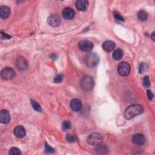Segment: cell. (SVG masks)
Here are the masks:
<instances>
[{
  "instance_id": "cell-9",
  "label": "cell",
  "mask_w": 155,
  "mask_h": 155,
  "mask_svg": "<svg viewBox=\"0 0 155 155\" xmlns=\"http://www.w3.org/2000/svg\"><path fill=\"white\" fill-rule=\"evenodd\" d=\"M15 65L19 70H25L28 68V66L27 61L22 57H19L16 59Z\"/></svg>"
},
{
  "instance_id": "cell-13",
  "label": "cell",
  "mask_w": 155,
  "mask_h": 155,
  "mask_svg": "<svg viewBox=\"0 0 155 155\" xmlns=\"http://www.w3.org/2000/svg\"><path fill=\"white\" fill-rule=\"evenodd\" d=\"M145 137L142 134H139V133L136 134L132 137V142L133 143L136 145H143L145 143Z\"/></svg>"
},
{
  "instance_id": "cell-17",
  "label": "cell",
  "mask_w": 155,
  "mask_h": 155,
  "mask_svg": "<svg viewBox=\"0 0 155 155\" xmlns=\"http://www.w3.org/2000/svg\"><path fill=\"white\" fill-rule=\"evenodd\" d=\"M102 47L104 51L107 52H110L114 48L115 44L114 42L111 41H106L102 44Z\"/></svg>"
},
{
  "instance_id": "cell-21",
  "label": "cell",
  "mask_w": 155,
  "mask_h": 155,
  "mask_svg": "<svg viewBox=\"0 0 155 155\" xmlns=\"http://www.w3.org/2000/svg\"><path fill=\"white\" fill-rule=\"evenodd\" d=\"M137 18L140 21H145L147 19V14L145 11L141 10L138 13Z\"/></svg>"
},
{
  "instance_id": "cell-8",
  "label": "cell",
  "mask_w": 155,
  "mask_h": 155,
  "mask_svg": "<svg viewBox=\"0 0 155 155\" xmlns=\"http://www.w3.org/2000/svg\"><path fill=\"white\" fill-rule=\"evenodd\" d=\"M47 22L51 27H58L61 23V18L58 15L53 14L48 17Z\"/></svg>"
},
{
  "instance_id": "cell-5",
  "label": "cell",
  "mask_w": 155,
  "mask_h": 155,
  "mask_svg": "<svg viewBox=\"0 0 155 155\" xmlns=\"http://www.w3.org/2000/svg\"><path fill=\"white\" fill-rule=\"evenodd\" d=\"M131 70V66L127 62H121L117 67V71L122 76H127Z\"/></svg>"
},
{
  "instance_id": "cell-31",
  "label": "cell",
  "mask_w": 155,
  "mask_h": 155,
  "mask_svg": "<svg viewBox=\"0 0 155 155\" xmlns=\"http://www.w3.org/2000/svg\"><path fill=\"white\" fill-rule=\"evenodd\" d=\"M147 96H148V97L149 100H152V99L153 98L154 94H153V92L151 90H147Z\"/></svg>"
},
{
  "instance_id": "cell-15",
  "label": "cell",
  "mask_w": 155,
  "mask_h": 155,
  "mask_svg": "<svg viewBox=\"0 0 155 155\" xmlns=\"http://www.w3.org/2000/svg\"><path fill=\"white\" fill-rule=\"evenodd\" d=\"M70 107L74 111H79L82 108L81 101L78 99H73L70 102Z\"/></svg>"
},
{
  "instance_id": "cell-25",
  "label": "cell",
  "mask_w": 155,
  "mask_h": 155,
  "mask_svg": "<svg viewBox=\"0 0 155 155\" xmlns=\"http://www.w3.org/2000/svg\"><path fill=\"white\" fill-rule=\"evenodd\" d=\"M63 80V75L62 74H57L56 76H54V82L55 83H60Z\"/></svg>"
},
{
  "instance_id": "cell-23",
  "label": "cell",
  "mask_w": 155,
  "mask_h": 155,
  "mask_svg": "<svg viewBox=\"0 0 155 155\" xmlns=\"http://www.w3.org/2000/svg\"><path fill=\"white\" fill-rule=\"evenodd\" d=\"M142 83H143V85L145 87H149L150 86V79H149V78L148 76H146L143 78V81H142Z\"/></svg>"
},
{
  "instance_id": "cell-32",
  "label": "cell",
  "mask_w": 155,
  "mask_h": 155,
  "mask_svg": "<svg viewBox=\"0 0 155 155\" xmlns=\"http://www.w3.org/2000/svg\"><path fill=\"white\" fill-rule=\"evenodd\" d=\"M151 38H152V39L153 40V41H154V32L153 31L152 33H151Z\"/></svg>"
},
{
  "instance_id": "cell-2",
  "label": "cell",
  "mask_w": 155,
  "mask_h": 155,
  "mask_svg": "<svg viewBox=\"0 0 155 155\" xmlns=\"http://www.w3.org/2000/svg\"><path fill=\"white\" fill-rule=\"evenodd\" d=\"M99 61V56L95 53H90L85 57V63L89 67H94Z\"/></svg>"
},
{
  "instance_id": "cell-11",
  "label": "cell",
  "mask_w": 155,
  "mask_h": 155,
  "mask_svg": "<svg viewBox=\"0 0 155 155\" xmlns=\"http://www.w3.org/2000/svg\"><path fill=\"white\" fill-rule=\"evenodd\" d=\"M11 119L9 112L6 110H2L0 112V122L2 124H7L10 122Z\"/></svg>"
},
{
  "instance_id": "cell-28",
  "label": "cell",
  "mask_w": 155,
  "mask_h": 155,
  "mask_svg": "<svg viewBox=\"0 0 155 155\" xmlns=\"http://www.w3.org/2000/svg\"><path fill=\"white\" fill-rule=\"evenodd\" d=\"M45 151L48 153H52L54 151V150L53 148H51L49 145H48L46 142H45Z\"/></svg>"
},
{
  "instance_id": "cell-20",
  "label": "cell",
  "mask_w": 155,
  "mask_h": 155,
  "mask_svg": "<svg viewBox=\"0 0 155 155\" xmlns=\"http://www.w3.org/2000/svg\"><path fill=\"white\" fill-rule=\"evenodd\" d=\"M31 105L33 108V109L35 110H36V111H38V112H41L42 111V108L40 106V105L35 100H31Z\"/></svg>"
},
{
  "instance_id": "cell-19",
  "label": "cell",
  "mask_w": 155,
  "mask_h": 155,
  "mask_svg": "<svg viewBox=\"0 0 155 155\" xmlns=\"http://www.w3.org/2000/svg\"><path fill=\"white\" fill-rule=\"evenodd\" d=\"M107 148L104 145H102L101 143V144H99V145H96V151L97 152H98L99 153L103 154V153H105V152L107 153Z\"/></svg>"
},
{
  "instance_id": "cell-29",
  "label": "cell",
  "mask_w": 155,
  "mask_h": 155,
  "mask_svg": "<svg viewBox=\"0 0 155 155\" xmlns=\"http://www.w3.org/2000/svg\"><path fill=\"white\" fill-rule=\"evenodd\" d=\"M1 38L2 39H8L11 38L12 36L3 31H1Z\"/></svg>"
},
{
  "instance_id": "cell-26",
  "label": "cell",
  "mask_w": 155,
  "mask_h": 155,
  "mask_svg": "<svg viewBox=\"0 0 155 155\" xmlns=\"http://www.w3.org/2000/svg\"><path fill=\"white\" fill-rule=\"evenodd\" d=\"M71 127V123L70 121L68 120H65L62 123V128L63 130H68L69 128H70Z\"/></svg>"
},
{
  "instance_id": "cell-22",
  "label": "cell",
  "mask_w": 155,
  "mask_h": 155,
  "mask_svg": "<svg viewBox=\"0 0 155 155\" xmlns=\"http://www.w3.org/2000/svg\"><path fill=\"white\" fill-rule=\"evenodd\" d=\"M9 154L11 155H19L21 154L20 150L16 147H12L9 150Z\"/></svg>"
},
{
  "instance_id": "cell-16",
  "label": "cell",
  "mask_w": 155,
  "mask_h": 155,
  "mask_svg": "<svg viewBox=\"0 0 155 155\" xmlns=\"http://www.w3.org/2000/svg\"><path fill=\"white\" fill-rule=\"evenodd\" d=\"M10 15V9L8 7L3 5L0 7V16L1 18L3 19H5Z\"/></svg>"
},
{
  "instance_id": "cell-10",
  "label": "cell",
  "mask_w": 155,
  "mask_h": 155,
  "mask_svg": "<svg viewBox=\"0 0 155 155\" xmlns=\"http://www.w3.org/2000/svg\"><path fill=\"white\" fill-rule=\"evenodd\" d=\"M62 15L64 19L67 20H70L74 17L75 12L73 8L70 7H66L63 10Z\"/></svg>"
},
{
  "instance_id": "cell-27",
  "label": "cell",
  "mask_w": 155,
  "mask_h": 155,
  "mask_svg": "<svg viewBox=\"0 0 155 155\" xmlns=\"http://www.w3.org/2000/svg\"><path fill=\"white\" fill-rule=\"evenodd\" d=\"M114 18L119 21H124V18L117 12H114Z\"/></svg>"
},
{
  "instance_id": "cell-18",
  "label": "cell",
  "mask_w": 155,
  "mask_h": 155,
  "mask_svg": "<svg viewBox=\"0 0 155 155\" xmlns=\"http://www.w3.org/2000/svg\"><path fill=\"white\" fill-rule=\"evenodd\" d=\"M123 56V51L120 49H116L113 53V58L115 60H120Z\"/></svg>"
},
{
  "instance_id": "cell-3",
  "label": "cell",
  "mask_w": 155,
  "mask_h": 155,
  "mask_svg": "<svg viewBox=\"0 0 155 155\" xmlns=\"http://www.w3.org/2000/svg\"><path fill=\"white\" fill-rule=\"evenodd\" d=\"M94 80L92 77L90 76H85L81 81V88L85 91H90L93 89L94 87Z\"/></svg>"
},
{
  "instance_id": "cell-24",
  "label": "cell",
  "mask_w": 155,
  "mask_h": 155,
  "mask_svg": "<svg viewBox=\"0 0 155 155\" xmlns=\"http://www.w3.org/2000/svg\"><path fill=\"white\" fill-rule=\"evenodd\" d=\"M65 139L68 142H73L76 140V138L74 136H73L72 134H68L66 135Z\"/></svg>"
},
{
  "instance_id": "cell-30",
  "label": "cell",
  "mask_w": 155,
  "mask_h": 155,
  "mask_svg": "<svg viewBox=\"0 0 155 155\" xmlns=\"http://www.w3.org/2000/svg\"><path fill=\"white\" fill-rule=\"evenodd\" d=\"M146 69V64H145L144 63H142L141 64H140L139 66V73H142L143 71H144Z\"/></svg>"
},
{
  "instance_id": "cell-1",
  "label": "cell",
  "mask_w": 155,
  "mask_h": 155,
  "mask_svg": "<svg viewBox=\"0 0 155 155\" xmlns=\"http://www.w3.org/2000/svg\"><path fill=\"white\" fill-rule=\"evenodd\" d=\"M143 111V108L142 105L138 104H134L128 106L124 113L126 119H131L137 115L142 114Z\"/></svg>"
},
{
  "instance_id": "cell-14",
  "label": "cell",
  "mask_w": 155,
  "mask_h": 155,
  "mask_svg": "<svg viewBox=\"0 0 155 155\" xmlns=\"http://www.w3.org/2000/svg\"><path fill=\"white\" fill-rule=\"evenodd\" d=\"M75 6L79 11H85L88 6V2L86 0H78L75 3Z\"/></svg>"
},
{
  "instance_id": "cell-7",
  "label": "cell",
  "mask_w": 155,
  "mask_h": 155,
  "mask_svg": "<svg viewBox=\"0 0 155 155\" xmlns=\"http://www.w3.org/2000/svg\"><path fill=\"white\" fill-rule=\"evenodd\" d=\"M78 47L83 52L90 51L93 48V43L88 40H82L78 43Z\"/></svg>"
},
{
  "instance_id": "cell-6",
  "label": "cell",
  "mask_w": 155,
  "mask_h": 155,
  "mask_svg": "<svg viewBox=\"0 0 155 155\" xmlns=\"http://www.w3.org/2000/svg\"><path fill=\"white\" fill-rule=\"evenodd\" d=\"M1 75L4 80H11L15 76V72L12 68L5 67L2 70Z\"/></svg>"
},
{
  "instance_id": "cell-4",
  "label": "cell",
  "mask_w": 155,
  "mask_h": 155,
  "mask_svg": "<svg viewBox=\"0 0 155 155\" xmlns=\"http://www.w3.org/2000/svg\"><path fill=\"white\" fill-rule=\"evenodd\" d=\"M103 137L100 133H93L90 134L87 137V142L91 145H97L101 144L102 142Z\"/></svg>"
},
{
  "instance_id": "cell-12",
  "label": "cell",
  "mask_w": 155,
  "mask_h": 155,
  "mask_svg": "<svg viewBox=\"0 0 155 155\" xmlns=\"http://www.w3.org/2000/svg\"><path fill=\"white\" fill-rule=\"evenodd\" d=\"M13 134L18 138H22L25 136L26 131L22 125H18L14 128Z\"/></svg>"
}]
</instances>
